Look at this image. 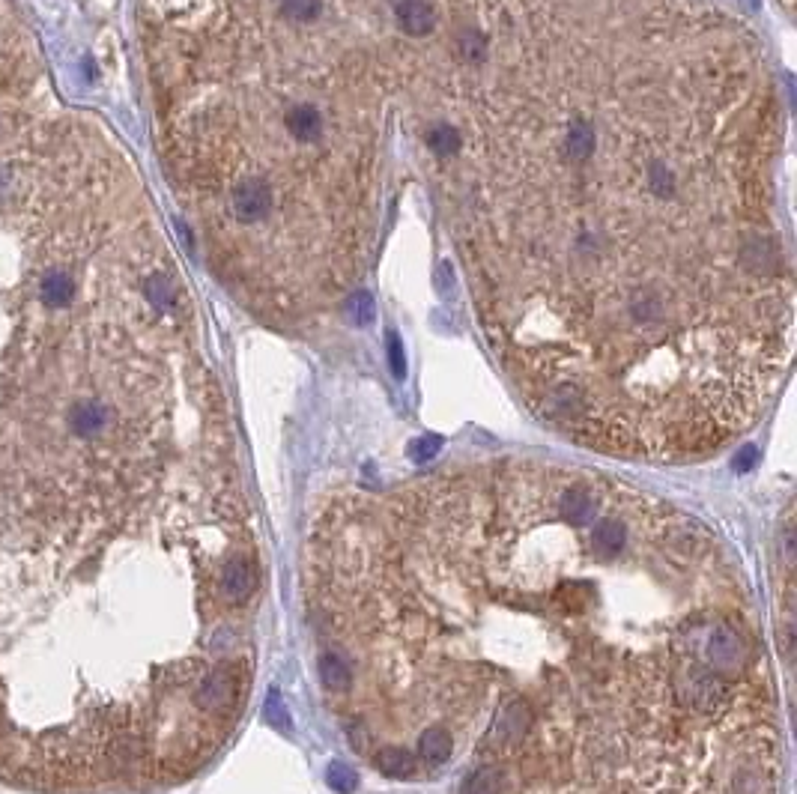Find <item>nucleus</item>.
<instances>
[{
    "label": "nucleus",
    "instance_id": "nucleus-1",
    "mask_svg": "<svg viewBox=\"0 0 797 794\" xmlns=\"http://www.w3.org/2000/svg\"><path fill=\"white\" fill-rule=\"evenodd\" d=\"M260 556L200 338L0 377V780L200 771L251 693Z\"/></svg>",
    "mask_w": 797,
    "mask_h": 794
},
{
    "label": "nucleus",
    "instance_id": "nucleus-2",
    "mask_svg": "<svg viewBox=\"0 0 797 794\" xmlns=\"http://www.w3.org/2000/svg\"><path fill=\"white\" fill-rule=\"evenodd\" d=\"M526 9L138 0L165 174L230 293L284 326L347 308L409 189L463 198Z\"/></svg>",
    "mask_w": 797,
    "mask_h": 794
},
{
    "label": "nucleus",
    "instance_id": "nucleus-3",
    "mask_svg": "<svg viewBox=\"0 0 797 794\" xmlns=\"http://www.w3.org/2000/svg\"><path fill=\"white\" fill-rule=\"evenodd\" d=\"M371 762H374L377 771H383L392 780H412L421 771L415 753L409 747H400V744H386V747L374 750L371 753Z\"/></svg>",
    "mask_w": 797,
    "mask_h": 794
},
{
    "label": "nucleus",
    "instance_id": "nucleus-4",
    "mask_svg": "<svg viewBox=\"0 0 797 794\" xmlns=\"http://www.w3.org/2000/svg\"><path fill=\"white\" fill-rule=\"evenodd\" d=\"M329 786H332L335 792L350 794L356 786H359L356 771H350L347 765H332V768H329Z\"/></svg>",
    "mask_w": 797,
    "mask_h": 794
},
{
    "label": "nucleus",
    "instance_id": "nucleus-5",
    "mask_svg": "<svg viewBox=\"0 0 797 794\" xmlns=\"http://www.w3.org/2000/svg\"><path fill=\"white\" fill-rule=\"evenodd\" d=\"M439 448H442V439L439 436H424V439H418L412 445V457L415 460H430V457H436Z\"/></svg>",
    "mask_w": 797,
    "mask_h": 794
},
{
    "label": "nucleus",
    "instance_id": "nucleus-6",
    "mask_svg": "<svg viewBox=\"0 0 797 794\" xmlns=\"http://www.w3.org/2000/svg\"><path fill=\"white\" fill-rule=\"evenodd\" d=\"M389 359L395 365V374L403 377V353H400V338L395 332H389Z\"/></svg>",
    "mask_w": 797,
    "mask_h": 794
},
{
    "label": "nucleus",
    "instance_id": "nucleus-7",
    "mask_svg": "<svg viewBox=\"0 0 797 794\" xmlns=\"http://www.w3.org/2000/svg\"><path fill=\"white\" fill-rule=\"evenodd\" d=\"M786 3V9H792V0H783Z\"/></svg>",
    "mask_w": 797,
    "mask_h": 794
}]
</instances>
